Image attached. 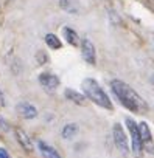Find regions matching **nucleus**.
I'll list each match as a JSON object with an SVG mask.
<instances>
[{
	"instance_id": "nucleus-1",
	"label": "nucleus",
	"mask_w": 154,
	"mask_h": 158,
	"mask_svg": "<svg viewBox=\"0 0 154 158\" xmlns=\"http://www.w3.org/2000/svg\"><path fill=\"white\" fill-rule=\"evenodd\" d=\"M111 87H112V92L117 95V98L120 99V102L126 109H129V110H132L135 113H145L148 110L146 102L129 85H126L125 82H121V81H112Z\"/></svg>"
},
{
	"instance_id": "nucleus-2",
	"label": "nucleus",
	"mask_w": 154,
	"mask_h": 158,
	"mask_svg": "<svg viewBox=\"0 0 154 158\" xmlns=\"http://www.w3.org/2000/svg\"><path fill=\"white\" fill-rule=\"evenodd\" d=\"M83 90L89 96V99H92L95 104H98L101 107H106V109H112V104H111L108 95L101 90V87L94 81V79H86V81L83 82Z\"/></svg>"
},
{
	"instance_id": "nucleus-3",
	"label": "nucleus",
	"mask_w": 154,
	"mask_h": 158,
	"mask_svg": "<svg viewBox=\"0 0 154 158\" xmlns=\"http://www.w3.org/2000/svg\"><path fill=\"white\" fill-rule=\"evenodd\" d=\"M126 124H128V129H129V133H131V139H132V150H134V153H135L137 156H140L143 141H142L139 127L135 126V123H134L132 119H126Z\"/></svg>"
},
{
	"instance_id": "nucleus-4",
	"label": "nucleus",
	"mask_w": 154,
	"mask_h": 158,
	"mask_svg": "<svg viewBox=\"0 0 154 158\" xmlns=\"http://www.w3.org/2000/svg\"><path fill=\"white\" fill-rule=\"evenodd\" d=\"M114 139H115L117 147H118L123 153H126V152H128V139H126V136H125L123 129H121L120 124H115V126H114Z\"/></svg>"
},
{
	"instance_id": "nucleus-5",
	"label": "nucleus",
	"mask_w": 154,
	"mask_h": 158,
	"mask_svg": "<svg viewBox=\"0 0 154 158\" xmlns=\"http://www.w3.org/2000/svg\"><path fill=\"white\" fill-rule=\"evenodd\" d=\"M39 82L42 84V87H45L47 90H56V87L59 85V79L55 74L50 73H42L39 76Z\"/></svg>"
},
{
	"instance_id": "nucleus-6",
	"label": "nucleus",
	"mask_w": 154,
	"mask_h": 158,
	"mask_svg": "<svg viewBox=\"0 0 154 158\" xmlns=\"http://www.w3.org/2000/svg\"><path fill=\"white\" fill-rule=\"evenodd\" d=\"M17 113H19L20 116L27 118V119H30V118H34V116L37 115L36 109H34L33 106L27 104V102H24V104H19V106H17Z\"/></svg>"
},
{
	"instance_id": "nucleus-7",
	"label": "nucleus",
	"mask_w": 154,
	"mask_h": 158,
	"mask_svg": "<svg viewBox=\"0 0 154 158\" xmlns=\"http://www.w3.org/2000/svg\"><path fill=\"white\" fill-rule=\"evenodd\" d=\"M83 56L89 64H95V50H94V45L89 40L83 42Z\"/></svg>"
},
{
	"instance_id": "nucleus-8",
	"label": "nucleus",
	"mask_w": 154,
	"mask_h": 158,
	"mask_svg": "<svg viewBox=\"0 0 154 158\" xmlns=\"http://www.w3.org/2000/svg\"><path fill=\"white\" fill-rule=\"evenodd\" d=\"M39 149H41V153L44 155V158H61L58 155V152L53 147L47 146L45 143H39Z\"/></svg>"
},
{
	"instance_id": "nucleus-9",
	"label": "nucleus",
	"mask_w": 154,
	"mask_h": 158,
	"mask_svg": "<svg viewBox=\"0 0 154 158\" xmlns=\"http://www.w3.org/2000/svg\"><path fill=\"white\" fill-rule=\"evenodd\" d=\"M65 96H67L68 99H72L73 102H76V104L86 106V98L81 96L78 92H75V90H65Z\"/></svg>"
},
{
	"instance_id": "nucleus-10",
	"label": "nucleus",
	"mask_w": 154,
	"mask_h": 158,
	"mask_svg": "<svg viewBox=\"0 0 154 158\" xmlns=\"http://www.w3.org/2000/svg\"><path fill=\"white\" fill-rule=\"evenodd\" d=\"M16 135H17V139H19V143H20V144H22V146H24L27 150H31V149H33L30 138H28V136H27V135H25L22 130H17V132H16Z\"/></svg>"
},
{
	"instance_id": "nucleus-11",
	"label": "nucleus",
	"mask_w": 154,
	"mask_h": 158,
	"mask_svg": "<svg viewBox=\"0 0 154 158\" xmlns=\"http://www.w3.org/2000/svg\"><path fill=\"white\" fill-rule=\"evenodd\" d=\"M139 132H140L142 141H146V143H149V141H151V132H149V129H148V124H146V123H140V126H139Z\"/></svg>"
},
{
	"instance_id": "nucleus-12",
	"label": "nucleus",
	"mask_w": 154,
	"mask_h": 158,
	"mask_svg": "<svg viewBox=\"0 0 154 158\" xmlns=\"http://www.w3.org/2000/svg\"><path fill=\"white\" fill-rule=\"evenodd\" d=\"M45 42H47L48 47H51V48H61V40H59L55 34H47V36H45Z\"/></svg>"
},
{
	"instance_id": "nucleus-13",
	"label": "nucleus",
	"mask_w": 154,
	"mask_h": 158,
	"mask_svg": "<svg viewBox=\"0 0 154 158\" xmlns=\"http://www.w3.org/2000/svg\"><path fill=\"white\" fill-rule=\"evenodd\" d=\"M64 34H65V37H67V40L72 44V45H78V39H76V34L72 31V30H68V28H65L64 30Z\"/></svg>"
},
{
	"instance_id": "nucleus-14",
	"label": "nucleus",
	"mask_w": 154,
	"mask_h": 158,
	"mask_svg": "<svg viewBox=\"0 0 154 158\" xmlns=\"http://www.w3.org/2000/svg\"><path fill=\"white\" fill-rule=\"evenodd\" d=\"M75 132H76V126H75V124H68V126L64 129V138H72Z\"/></svg>"
},
{
	"instance_id": "nucleus-15",
	"label": "nucleus",
	"mask_w": 154,
	"mask_h": 158,
	"mask_svg": "<svg viewBox=\"0 0 154 158\" xmlns=\"http://www.w3.org/2000/svg\"><path fill=\"white\" fill-rule=\"evenodd\" d=\"M0 158H10V153L5 149H0Z\"/></svg>"
}]
</instances>
